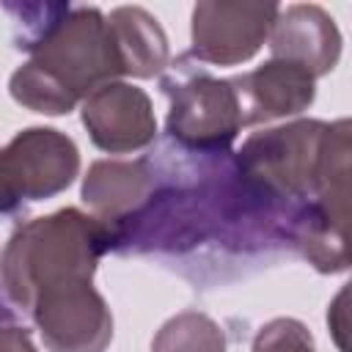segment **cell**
I'll list each match as a JSON object with an SVG mask.
<instances>
[{"label": "cell", "mask_w": 352, "mask_h": 352, "mask_svg": "<svg viewBox=\"0 0 352 352\" xmlns=\"http://www.w3.org/2000/svg\"><path fill=\"white\" fill-rule=\"evenodd\" d=\"M280 14L278 3L204 0L192 8L190 58L212 66H239L250 60Z\"/></svg>", "instance_id": "cell-8"}, {"label": "cell", "mask_w": 352, "mask_h": 352, "mask_svg": "<svg viewBox=\"0 0 352 352\" xmlns=\"http://www.w3.org/2000/svg\"><path fill=\"white\" fill-rule=\"evenodd\" d=\"M327 330L338 352H352V280H346L327 305Z\"/></svg>", "instance_id": "cell-16"}, {"label": "cell", "mask_w": 352, "mask_h": 352, "mask_svg": "<svg viewBox=\"0 0 352 352\" xmlns=\"http://www.w3.org/2000/svg\"><path fill=\"white\" fill-rule=\"evenodd\" d=\"M80 116L94 146L107 154H132L157 140V118L148 94L121 80L96 88L82 102Z\"/></svg>", "instance_id": "cell-9"}, {"label": "cell", "mask_w": 352, "mask_h": 352, "mask_svg": "<svg viewBox=\"0 0 352 352\" xmlns=\"http://www.w3.org/2000/svg\"><path fill=\"white\" fill-rule=\"evenodd\" d=\"M341 44L344 41L336 19L314 3L280 8L270 33L272 58L297 63L314 77H324L338 66Z\"/></svg>", "instance_id": "cell-11"}, {"label": "cell", "mask_w": 352, "mask_h": 352, "mask_svg": "<svg viewBox=\"0 0 352 352\" xmlns=\"http://www.w3.org/2000/svg\"><path fill=\"white\" fill-rule=\"evenodd\" d=\"M160 88L168 96L165 138L195 154L231 151L242 121L239 94L231 80L212 77L204 66L190 63V55L173 60L160 77Z\"/></svg>", "instance_id": "cell-4"}, {"label": "cell", "mask_w": 352, "mask_h": 352, "mask_svg": "<svg viewBox=\"0 0 352 352\" xmlns=\"http://www.w3.org/2000/svg\"><path fill=\"white\" fill-rule=\"evenodd\" d=\"M124 77L151 80L168 69V36L162 25L140 6H118L107 16Z\"/></svg>", "instance_id": "cell-13"}, {"label": "cell", "mask_w": 352, "mask_h": 352, "mask_svg": "<svg viewBox=\"0 0 352 352\" xmlns=\"http://www.w3.org/2000/svg\"><path fill=\"white\" fill-rule=\"evenodd\" d=\"M157 187L151 157L140 160H96L82 179V204L110 231V250L124 228H129L148 206Z\"/></svg>", "instance_id": "cell-10"}, {"label": "cell", "mask_w": 352, "mask_h": 352, "mask_svg": "<svg viewBox=\"0 0 352 352\" xmlns=\"http://www.w3.org/2000/svg\"><path fill=\"white\" fill-rule=\"evenodd\" d=\"M250 352H316V344L300 319L278 316L258 327Z\"/></svg>", "instance_id": "cell-15"}, {"label": "cell", "mask_w": 352, "mask_h": 352, "mask_svg": "<svg viewBox=\"0 0 352 352\" xmlns=\"http://www.w3.org/2000/svg\"><path fill=\"white\" fill-rule=\"evenodd\" d=\"M231 82L239 94L245 126L297 116L308 110L316 96V77L302 66L278 58H270L253 72L231 77Z\"/></svg>", "instance_id": "cell-12"}, {"label": "cell", "mask_w": 352, "mask_h": 352, "mask_svg": "<svg viewBox=\"0 0 352 352\" xmlns=\"http://www.w3.org/2000/svg\"><path fill=\"white\" fill-rule=\"evenodd\" d=\"M297 250L322 275L352 270V118L327 124Z\"/></svg>", "instance_id": "cell-3"}, {"label": "cell", "mask_w": 352, "mask_h": 352, "mask_svg": "<svg viewBox=\"0 0 352 352\" xmlns=\"http://www.w3.org/2000/svg\"><path fill=\"white\" fill-rule=\"evenodd\" d=\"M124 77L107 16L96 6L72 8L11 74L14 102L33 113L66 116L96 88Z\"/></svg>", "instance_id": "cell-1"}, {"label": "cell", "mask_w": 352, "mask_h": 352, "mask_svg": "<svg viewBox=\"0 0 352 352\" xmlns=\"http://www.w3.org/2000/svg\"><path fill=\"white\" fill-rule=\"evenodd\" d=\"M107 250V226L74 206L22 223L8 236L0 261L6 308L28 316L41 292L69 280H94Z\"/></svg>", "instance_id": "cell-2"}, {"label": "cell", "mask_w": 352, "mask_h": 352, "mask_svg": "<svg viewBox=\"0 0 352 352\" xmlns=\"http://www.w3.org/2000/svg\"><path fill=\"white\" fill-rule=\"evenodd\" d=\"M324 129V121L300 118L283 126L253 132L242 148L234 151L236 165L253 184L305 220L316 190V162Z\"/></svg>", "instance_id": "cell-5"}, {"label": "cell", "mask_w": 352, "mask_h": 352, "mask_svg": "<svg viewBox=\"0 0 352 352\" xmlns=\"http://www.w3.org/2000/svg\"><path fill=\"white\" fill-rule=\"evenodd\" d=\"M77 143L52 126H28L16 132L0 154L3 209L14 214L16 206L47 201L77 179Z\"/></svg>", "instance_id": "cell-6"}, {"label": "cell", "mask_w": 352, "mask_h": 352, "mask_svg": "<svg viewBox=\"0 0 352 352\" xmlns=\"http://www.w3.org/2000/svg\"><path fill=\"white\" fill-rule=\"evenodd\" d=\"M28 319L50 352H104L113 341V314L94 280H69L41 292Z\"/></svg>", "instance_id": "cell-7"}, {"label": "cell", "mask_w": 352, "mask_h": 352, "mask_svg": "<svg viewBox=\"0 0 352 352\" xmlns=\"http://www.w3.org/2000/svg\"><path fill=\"white\" fill-rule=\"evenodd\" d=\"M151 352H228V341L209 314L182 311L157 330Z\"/></svg>", "instance_id": "cell-14"}, {"label": "cell", "mask_w": 352, "mask_h": 352, "mask_svg": "<svg viewBox=\"0 0 352 352\" xmlns=\"http://www.w3.org/2000/svg\"><path fill=\"white\" fill-rule=\"evenodd\" d=\"M0 352H36L33 341H30V333L25 327H16V324H3V333H0Z\"/></svg>", "instance_id": "cell-17"}]
</instances>
